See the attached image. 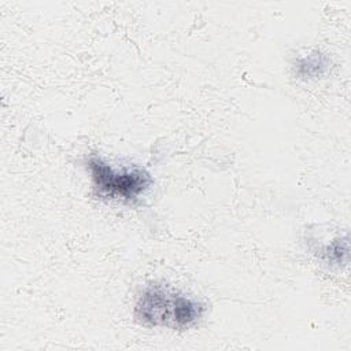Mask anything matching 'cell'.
<instances>
[{
  "mask_svg": "<svg viewBox=\"0 0 351 351\" xmlns=\"http://www.w3.org/2000/svg\"><path fill=\"white\" fill-rule=\"evenodd\" d=\"M204 311L206 306L200 300L189 298L170 285L152 282L138 296L133 315L143 326L184 330L196 325Z\"/></svg>",
  "mask_w": 351,
  "mask_h": 351,
  "instance_id": "obj_1",
  "label": "cell"
},
{
  "mask_svg": "<svg viewBox=\"0 0 351 351\" xmlns=\"http://www.w3.org/2000/svg\"><path fill=\"white\" fill-rule=\"evenodd\" d=\"M86 165L95 189L110 199L134 200L152 184L151 174L144 169L117 170L97 156L89 158Z\"/></svg>",
  "mask_w": 351,
  "mask_h": 351,
  "instance_id": "obj_2",
  "label": "cell"
},
{
  "mask_svg": "<svg viewBox=\"0 0 351 351\" xmlns=\"http://www.w3.org/2000/svg\"><path fill=\"white\" fill-rule=\"evenodd\" d=\"M330 60L326 55L315 51L296 60L295 69L299 78L311 80L322 77L329 70Z\"/></svg>",
  "mask_w": 351,
  "mask_h": 351,
  "instance_id": "obj_3",
  "label": "cell"
}]
</instances>
